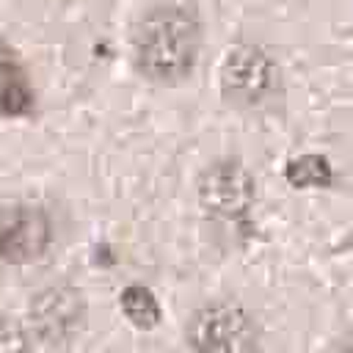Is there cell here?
I'll use <instances>...</instances> for the list:
<instances>
[{
    "instance_id": "cell-1",
    "label": "cell",
    "mask_w": 353,
    "mask_h": 353,
    "mask_svg": "<svg viewBox=\"0 0 353 353\" xmlns=\"http://www.w3.org/2000/svg\"><path fill=\"white\" fill-rule=\"evenodd\" d=\"M201 39L204 30L196 6L190 0H163L135 28V69L152 83H179L193 72Z\"/></svg>"
},
{
    "instance_id": "cell-2",
    "label": "cell",
    "mask_w": 353,
    "mask_h": 353,
    "mask_svg": "<svg viewBox=\"0 0 353 353\" xmlns=\"http://www.w3.org/2000/svg\"><path fill=\"white\" fill-rule=\"evenodd\" d=\"M193 353H262V334L251 312L234 298H210L185 325Z\"/></svg>"
},
{
    "instance_id": "cell-3",
    "label": "cell",
    "mask_w": 353,
    "mask_h": 353,
    "mask_svg": "<svg viewBox=\"0 0 353 353\" xmlns=\"http://www.w3.org/2000/svg\"><path fill=\"white\" fill-rule=\"evenodd\" d=\"M199 199L212 218L226 223H248L256 201L254 174L234 157L215 160L199 176Z\"/></svg>"
},
{
    "instance_id": "cell-4",
    "label": "cell",
    "mask_w": 353,
    "mask_h": 353,
    "mask_svg": "<svg viewBox=\"0 0 353 353\" xmlns=\"http://www.w3.org/2000/svg\"><path fill=\"white\" fill-rule=\"evenodd\" d=\"M221 88L240 108L265 105L279 88V66L259 44H237L221 63Z\"/></svg>"
},
{
    "instance_id": "cell-5",
    "label": "cell",
    "mask_w": 353,
    "mask_h": 353,
    "mask_svg": "<svg viewBox=\"0 0 353 353\" xmlns=\"http://www.w3.org/2000/svg\"><path fill=\"white\" fill-rule=\"evenodd\" d=\"M85 320V301L80 290L69 281L44 287L30 301V325L36 336L47 345L69 342Z\"/></svg>"
},
{
    "instance_id": "cell-6",
    "label": "cell",
    "mask_w": 353,
    "mask_h": 353,
    "mask_svg": "<svg viewBox=\"0 0 353 353\" xmlns=\"http://www.w3.org/2000/svg\"><path fill=\"white\" fill-rule=\"evenodd\" d=\"M52 221L36 204H14L0 212V262L25 265L47 254Z\"/></svg>"
},
{
    "instance_id": "cell-7",
    "label": "cell",
    "mask_w": 353,
    "mask_h": 353,
    "mask_svg": "<svg viewBox=\"0 0 353 353\" xmlns=\"http://www.w3.org/2000/svg\"><path fill=\"white\" fill-rule=\"evenodd\" d=\"M119 306H121V314L135 325V328H154L160 320H163V309H160V301L157 295L146 287V284H127L119 295Z\"/></svg>"
},
{
    "instance_id": "cell-8",
    "label": "cell",
    "mask_w": 353,
    "mask_h": 353,
    "mask_svg": "<svg viewBox=\"0 0 353 353\" xmlns=\"http://www.w3.org/2000/svg\"><path fill=\"white\" fill-rule=\"evenodd\" d=\"M284 176L295 188H328L334 182V168L323 154H301L284 165Z\"/></svg>"
},
{
    "instance_id": "cell-9",
    "label": "cell",
    "mask_w": 353,
    "mask_h": 353,
    "mask_svg": "<svg viewBox=\"0 0 353 353\" xmlns=\"http://www.w3.org/2000/svg\"><path fill=\"white\" fill-rule=\"evenodd\" d=\"M30 108V91L14 63H0V113H25Z\"/></svg>"
},
{
    "instance_id": "cell-10",
    "label": "cell",
    "mask_w": 353,
    "mask_h": 353,
    "mask_svg": "<svg viewBox=\"0 0 353 353\" xmlns=\"http://www.w3.org/2000/svg\"><path fill=\"white\" fill-rule=\"evenodd\" d=\"M0 353H30L28 331L11 317H0Z\"/></svg>"
},
{
    "instance_id": "cell-11",
    "label": "cell",
    "mask_w": 353,
    "mask_h": 353,
    "mask_svg": "<svg viewBox=\"0 0 353 353\" xmlns=\"http://www.w3.org/2000/svg\"><path fill=\"white\" fill-rule=\"evenodd\" d=\"M336 353H353V328L345 331V336H342L339 345H336Z\"/></svg>"
}]
</instances>
